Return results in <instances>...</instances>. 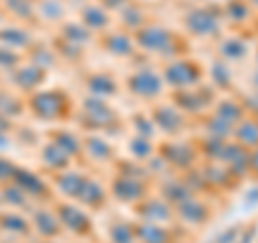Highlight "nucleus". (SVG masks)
Here are the masks:
<instances>
[{"instance_id":"obj_2","label":"nucleus","mask_w":258,"mask_h":243,"mask_svg":"<svg viewBox=\"0 0 258 243\" xmlns=\"http://www.w3.org/2000/svg\"><path fill=\"white\" fill-rule=\"evenodd\" d=\"M60 95L58 93H41V95H37L35 97V101H32V108L37 110V114L39 116H45V118H52L56 116L60 112Z\"/></svg>"},{"instance_id":"obj_22","label":"nucleus","mask_w":258,"mask_h":243,"mask_svg":"<svg viewBox=\"0 0 258 243\" xmlns=\"http://www.w3.org/2000/svg\"><path fill=\"white\" fill-rule=\"evenodd\" d=\"M217 114H220V118H224L226 123H235V120H239L241 118V110H239V106L237 103H222L220 106V112H217Z\"/></svg>"},{"instance_id":"obj_5","label":"nucleus","mask_w":258,"mask_h":243,"mask_svg":"<svg viewBox=\"0 0 258 243\" xmlns=\"http://www.w3.org/2000/svg\"><path fill=\"white\" fill-rule=\"evenodd\" d=\"M15 181H18V188L24 192V194H32V196H39V194L45 192V185L43 181L39 179L37 174L32 172H24V170H15Z\"/></svg>"},{"instance_id":"obj_19","label":"nucleus","mask_w":258,"mask_h":243,"mask_svg":"<svg viewBox=\"0 0 258 243\" xmlns=\"http://www.w3.org/2000/svg\"><path fill=\"white\" fill-rule=\"evenodd\" d=\"M91 88H93V93L110 95V93H114V80H110L108 76H95L91 80Z\"/></svg>"},{"instance_id":"obj_32","label":"nucleus","mask_w":258,"mask_h":243,"mask_svg":"<svg viewBox=\"0 0 258 243\" xmlns=\"http://www.w3.org/2000/svg\"><path fill=\"white\" fill-rule=\"evenodd\" d=\"M256 86H258V74H256Z\"/></svg>"},{"instance_id":"obj_1","label":"nucleus","mask_w":258,"mask_h":243,"mask_svg":"<svg viewBox=\"0 0 258 243\" xmlns=\"http://www.w3.org/2000/svg\"><path fill=\"white\" fill-rule=\"evenodd\" d=\"M129 86H132V91L136 95L155 97L161 91V78L157 74H153V71H149V69H142L136 76H132V80H129Z\"/></svg>"},{"instance_id":"obj_23","label":"nucleus","mask_w":258,"mask_h":243,"mask_svg":"<svg viewBox=\"0 0 258 243\" xmlns=\"http://www.w3.org/2000/svg\"><path fill=\"white\" fill-rule=\"evenodd\" d=\"M222 54H226L228 58H241V56L245 54V45L241 43L239 39H230V41H226V43H224Z\"/></svg>"},{"instance_id":"obj_9","label":"nucleus","mask_w":258,"mask_h":243,"mask_svg":"<svg viewBox=\"0 0 258 243\" xmlns=\"http://www.w3.org/2000/svg\"><path fill=\"white\" fill-rule=\"evenodd\" d=\"M140 183H136L134 179H129V176H120V179H116L114 183V194L118 198L123 200H134L140 196Z\"/></svg>"},{"instance_id":"obj_16","label":"nucleus","mask_w":258,"mask_h":243,"mask_svg":"<svg viewBox=\"0 0 258 243\" xmlns=\"http://www.w3.org/2000/svg\"><path fill=\"white\" fill-rule=\"evenodd\" d=\"M84 20L88 26H95V28H101L108 24V18L106 13H103L101 9H97V7H88V9L84 11Z\"/></svg>"},{"instance_id":"obj_4","label":"nucleus","mask_w":258,"mask_h":243,"mask_svg":"<svg viewBox=\"0 0 258 243\" xmlns=\"http://www.w3.org/2000/svg\"><path fill=\"white\" fill-rule=\"evenodd\" d=\"M138 41L142 47H149V50H164L166 43H170V37H168L166 30L151 26V28H144L140 32Z\"/></svg>"},{"instance_id":"obj_20","label":"nucleus","mask_w":258,"mask_h":243,"mask_svg":"<svg viewBox=\"0 0 258 243\" xmlns=\"http://www.w3.org/2000/svg\"><path fill=\"white\" fill-rule=\"evenodd\" d=\"M86 144H88V151H91L97 159H108V155H110V147L101 140V138H88V142H86Z\"/></svg>"},{"instance_id":"obj_12","label":"nucleus","mask_w":258,"mask_h":243,"mask_svg":"<svg viewBox=\"0 0 258 243\" xmlns=\"http://www.w3.org/2000/svg\"><path fill=\"white\" fill-rule=\"evenodd\" d=\"M179 213L185 217V220L198 222V220H203V215H205V207L198 205V202H191V200H183L179 205Z\"/></svg>"},{"instance_id":"obj_24","label":"nucleus","mask_w":258,"mask_h":243,"mask_svg":"<svg viewBox=\"0 0 258 243\" xmlns=\"http://www.w3.org/2000/svg\"><path fill=\"white\" fill-rule=\"evenodd\" d=\"M0 39L7 43H18V45H26L28 43V32H22V30H15V28H9L5 32H0Z\"/></svg>"},{"instance_id":"obj_21","label":"nucleus","mask_w":258,"mask_h":243,"mask_svg":"<svg viewBox=\"0 0 258 243\" xmlns=\"http://www.w3.org/2000/svg\"><path fill=\"white\" fill-rule=\"evenodd\" d=\"M64 155H67V153H64L60 147H56V144H50V147L45 149V161L50 166H54V168H58V166H62L64 161Z\"/></svg>"},{"instance_id":"obj_15","label":"nucleus","mask_w":258,"mask_h":243,"mask_svg":"<svg viewBox=\"0 0 258 243\" xmlns=\"http://www.w3.org/2000/svg\"><path fill=\"white\" fill-rule=\"evenodd\" d=\"M41 78H43V71L41 69H24L18 74V84L24 86V88H32V86H37L39 82H41Z\"/></svg>"},{"instance_id":"obj_26","label":"nucleus","mask_w":258,"mask_h":243,"mask_svg":"<svg viewBox=\"0 0 258 243\" xmlns=\"http://www.w3.org/2000/svg\"><path fill=\"white\" fill-rule=\"evenodd\" d=\"M132 151H134V155L140 157V159L147 157L149 153H151V147H149L147 138H136V140L132 142Z\"/></svg>"},{"instance_id":"obj_8","label":"nucleus","mask_w":258,"mask_h":243,"mask_svg":"<svg viewBox=\"0 0 258 243\" xmlns=\"http://www.w3.org/2000/svg\"><path fill=\"white\" fill-rule=\"evenodd\" d=\"M157 120H159V125L166 129V132H179V129L183 127V120H181V114L176 112L174 108L170 106H164V108H159L157 110Z\"/></svg>"},{"instance_id":"obj_30","label":"nucleus","mask_w":258,"mask_h":243,"mask_svg":"<svg viewBox=\"0 0 258 243\" xmlns=\"http://www.w3.org/2000/svg\"><path fill=\"white\" fill-rule=\"evenodd\" d=\"M15 174V168L9 164V161H5L0 157V179H7V176H13Z\"/></svg>"},{"instance_id":"obj_6","label":"nucleus","mask_w":258,"mask_h":243,"mask_svg":"<svg viewBox=\"0 0 258 243\" xmlns=\"http://www.w3.org/2000/svg\"><path fill=\"white\" fill-rule=\"evenodd\" d=\"M58 215H60V222L71 230H84L88 226V217L76 207H60Z\"/></svg>"},{"instance_id":"obj_11","label":"nucleus","mask_w":258,"mask_h":243,"mask_svg":"<svg viewBox=\"0 0 258 243\" xmlns=\"http://www.w3.org/2000/svg\"><path fill=\"white\" fill-rule=\"evenodd\" d=\"M84 108L86 112L91 114V118L95 120V123H106V120L110 118V110L106 103H101V101H97V99H86L84 101Z\"/></svg>"},{"instance_id":"obj_14","label":"nucleus","mask_w":258,"mask_h":243,"mask_svg":"<svg viewBox=\"0 0 258 243\" xmlns=\"http://www.w3.org/2000/svg\"><path fill=\"white\" fill-rule=\"evenodd\" d=\"M237 138L243 144H258V125L252 123V120L241 123L239 129H237Z\"/></svg>"},{"instance_id":"obj_25","label":"nucleus","mask_w":258,"mask_h":243,"mask_svg":"<svg viewBox=\"0 0 258 243\" xmlns=\"http://www.w3.org/2000/svg\"><path fill=\"white\" fill-rule=\"evenodd\" d=\"M110 237L114 239V243H132V230L125 224H116L114 228L110 230Z\"/></svg>"},{"instance_id":"obj_27","label":"nucleus","mask_w":258,"mask_h":243,"mask_svg":"<svg viewBox=\"0 0 258 243\" xmlns=\"http://www.w3.org/2000/svg\"><path fill=\"white\" fill-rule=\"evenodd\" d=\"M166 205L164 202H159V200H151L147 207H144V215H157L159 220H164V217H168V211H159V209H164Z\"/></svg>"},{"instance_id":"obj_31","label":"nucleus","mask_w":258,"mask_h":243,"mask_svg":"<svg viewBox=\"0 0 258 243\" xmlns=\"http://www.w3.org/2000/svg\"><path fill=\"white\" fill-rule=\"evenodd\" d=\"M252 166H254V168L258 170V151H256L254 155H252Z\"/></svg>"},{"instance_id":"obj_33","label":"nucleus","mask_w":258,"mask_h":243,"mask_svg":"<svg viewBox=\"0 0 258 243\" xmlns=\"http://www.w3.org/2000/svg\"><path fill=\"white\" fill-rule=\"evenodd\" d=\"M254 3H256V5H258V0H254Z\"/></svg>"},{"instance_id":"obj_7","label":"nucleus","mask_w":258,"mask_h":243,"mask_svg":"<svg viewBox=\"0 0 258 243\" xmlns=\"http://www.w3.org/2000/svg\"><path fill=\"white\" fill-rule=\"evenodd\" d=\"M189 28L196 35H209V32L217 30V22L207 11H196L189 15Z\"/></svg>"},{"instance_id":"obj_13","label":"nucleus","mask_w":258,"mask_h":243,"mask_svg":"<svg viewBox=\"0 0 258 243\" xmlns=\"http://www.w3.org/2000/svg\"><path fill=\"white\" fill-rule=\"evenodd\" d=\"M138 232L147 243H164L166 241L164 228H159V226H155V224H142L138 228Z\"/></svg>"},{"instance_id":"obj_17","label":"nucleus","mask_w":258,"mask_h":243,"mask_svg":"<svg viewBox=\"0 0 258 243\" xmlns=\"http://www.w3.org/2000/svg\"><path fill=\"white\" fill-rule=\"evenodd\" d=\"M108 47L114 54L125 56V54H129V50H132V41H129L127 37H123V35H114V37L108 39Z\"/></svg>"},{"instance_id":"obj_29","label":"nucleus","mask_w":258,"mask_h":243,"mask_svg":"<svg viewBox=\"0 0 258 243\" xmlns=\"http://www.w3.org/2000/svg\"><path fill=\"white\" fill-rule=\"evenodd\" d=\"M67 37L71 39V41H86V32L82 28H78V26H69Z\"/></svg>"},{"instance_id":"obj_10","label":"nucleus","mask_w":258,"mask_h":243,"mask_svg":"<svg viewBox=\"0 0 258 243\" xmlns=\"http://www.w3.org/2000/svg\"><path fill=\"white\" fill-rule=\"evenodd\" d=\"M58 183H60V188H62L64 194H69V196H80V192H82L86 179H82L80 174L69 172V174H62Z\"/></svg>"},{"instance_id":"obj_18","label":"nucleus","mask_w":258,"mask_h":243,"mask_svg":"<svg viewBox=\"0 0 258 243\" xmlns=\"http://www.w3.org/2000/svg\"><path fill=\"white\" fill-rule=\"evenodd\" d=\"M37 230L43 234H54L58 232V224L50 213H37Z\"/></svg>"},{"instance_id":"obj_28","label":"nucleus","mask_w":258,"mask_h":243,"mask_svg":"<svg viewBox=\"0 0 258 243\" xmlns=\"http://www.w3.org/2000/svg\"><path fill=\"white\" fill-rule=\"evenodd\" d=\"M7 224H11V226H7V228H11V230H18V232L26 230V222H24L22 217H18V215H9L7 217Z\"/></svg>"},{"instance_id":"obj_3","label":"nucleus","mask_w":258,"mask_h":243,"mask_svg":"<svg viewBox=\"0 0 258 243\" xmlns=\"http://www.w3.org/2000/svg\"><path fill=\"white\" fill-rule=\"evenodd\" d=\"M166 78H168V82L174 84V86H187V84H191L194 80L198 78V74L194 71L191 65L176 63V65H172V67H168Z\"/></svg>"}]
</instances>
